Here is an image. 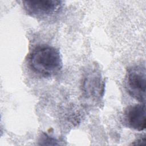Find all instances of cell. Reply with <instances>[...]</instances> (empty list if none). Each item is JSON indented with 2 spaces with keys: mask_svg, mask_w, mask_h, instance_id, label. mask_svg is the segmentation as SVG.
Segmentation results:
<instances>
[{
  "mask_svg": "<svg viewBox=\"0 0 146 146\" xmlns=\"http://www.w3.org/2000/svg\"><path fill=\"white\" fill-rule=\"evenodd\" d=\"M29 64L34 72L44 77L58 74L63 67L59 50L47 45L35 47L29 55Z\"/></svg>",
  "mask_w": 146,
  "mask_h": 146,
  "instance_id": "cell-1",
  "label": "cell"
},
{
  "mask_svg": "<svg viewBox=\"0 0 146 146\" xmlns=\"http://www.w3.org/2000/svg\"><path fill=\"white\" fill-rule=\"evenodd\" d=\"M125 87L128 94L138 102L145 103L146 70L145 64L134 65L128 68Z\"/></svg>",
  "mask_w": 146,
  "mask_h": 146,
  "instance_id": "cell-2",
  "label": "cell"
},
{
  "mask_svg": "<svg viewBox=\"0 0 146 146\" xmlns=\"http://www.w3.org/2000/svg\"><path fill=\"white\" fill-rule=\"evenodd\" d=\"M23 8L31 17L46 19L58 14L63 6V2L56 0L23 1Z\"/></svg>",
  "mask_w": 146,
  "mask_h": 146,
  "instance_id": "cell-3",
  "label": "cell"
},
{
  "mask_svg": "<svg viewBox=\"0 0 146 146\" xmlns=\"http://www.w3.org/2000/svg\"><path fill=\"white\" fill-rule=\"evenodd\" d=\"M123 124L127 127L142 131L145 129V105L137 104L127 107L123 115Z\"/></svg>",
  "mask_w": 146,
  "mask_h": 146,
  "instance_id": "cell-4",
  "label": "cell"
},
{
  "mask_svg": "<svg viewBox=\"0 0 146 146\" xmlns=\"http://www.w3.org/2000/svg\"><path fill=\"white\" fill-rule=\"evenodd\" d=\"M83 88L86 96L100 99L104 92V83L98 70L94 69L86 75L83 83Z\"/></svg>",
  "mask_w": 146,
  "mask_h": 146,
  "instance_id": "cell-5",
  "label": "cell"
},
{
  "mask_svg": "<svg viewBox=\"0 0 146 146\" xmlns=\"http://www.w3.org/2000/svg\"><path fill=\"white\" fill-rule=\"evenodd\" d=\"M145 136H144L139 139H137L136 141H135L133 143H132V144L133 145H143L145 144Z\"/></svg>",
  "mask_w": 146,
  "mask_h": 146,
  "instance_id": "cell-6",
  "label": "cell"
}]
</instances>
